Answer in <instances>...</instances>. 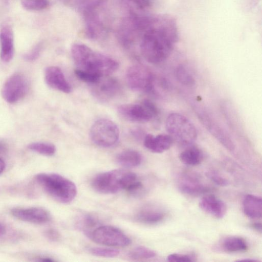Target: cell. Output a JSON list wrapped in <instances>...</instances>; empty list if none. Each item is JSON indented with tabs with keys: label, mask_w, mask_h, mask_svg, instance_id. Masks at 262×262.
<instances>
[{
	"label": "cell",
	"mask_w": 262,
	"mask_h": 262,
	"mask_svg": "<svg viewBox=\"0 0 262 262\" xmlns=\"http://www.w3.org/2000/svg\"><path fill=\"white\" fill-rule=\"evenodd\" d=\"M6 164L5 162L0 158V174L5 170Z\"/></svg>",
	"instance_id": "obj_44"
},
{
	"label": "cell",
	"mask_w": 262,
	"mask_h": 262,
	"mask_svg": "<svg viewBox=\"0 0 262 262\" xmlns=\"http://www.w3.org/2000/svg\"><path fill=\"white\" fill-rule=\"evenodd\" d=\"M172 140V138L169 135L159 134L154 136L148 134L143 139V144L150 151L160 154L170 148Z\"/></svg>",
	"instance_id": "obj_19"
},
{
	"label": "cell",
	"mask_w": 262,
	"mask_h": 262,
	"mask_svg": "<svg viewBox=\"0 0 262 262\" xmlns=\"http://www.w3.org/2000/svg\"><path fill=\"white\" fill-rule=\"evenodd\" d=\"M137 178L136 174L126 169H114L98 174L93 179L91 184L96 191L111 194L126 190Z\"/></svg>",
	"instance_id": "obj_4"
},
{
	"label": "cell",
	"mask_w": 262,
	"mask_h": 262,
	"mask_svg": "<svg viewBox=\"0 0 262 262\" xmlns=\"http://www.w3.org/2000/svg\"><path fill=\"white\" fill-rule=\"evenodd\" d=\"M178 186L181 192L192 196L201 195L210 191V188L203 184L196 175L190 173H184L180 176Z\"/></svg>",
	"instance_id": "obj_14"
},
{
	"label": "cell",
	"mask_w": 262,
	"mask_h": 262,
	"mask_svg": "<svg viewBox=\"0 0 262 262\" xmlns=\"http://www.w3.org/2000/svg\"><path fill=\"white\" fill-rule=\"evenodd\" d=\"M89 251L95 256L107 258L116 257L119 254L117 249L104 247L91 248Z\"/></svg>",
	"instance_id": "obj_31"
},
{
	"label": "cell",
	"mask_w": 262,
	"mask_h": 262,
	"mask_svg": "<svg viewBox=\"0 0 262 262\" xmlns=\"http://www.w3.org/2000/svg\"><path fill=\"white\" fill-rule=\"evenodd\" d=\"M11 213L19 220L35 224L47 223L51 219L48 211L38 207L15 208L11 210Z\"/></svg>",
	"instance_id": "obj_13"
},
{
	"label": "cell",
	"mask_w": 262,
	"mask_h": 262,
	"mask_svg": "<svg viewBox=\"0 0 262 262\" xmlns=\"http://www.w3.org/2000/svg\"><path fill=\"white\" fill-rule=\"evenodd\" d=\"M117 112L124 119L136 123H145L158 114V109L151 101L145 99L141 104H124L117 107Z\"/></svg>",
	"instance_id": "obj_7"
},
{
	"label": "cell",
	"mask_w": 262,
	"mask_h": 262,
	"mask_svg": "<svg viewBox=\"0 0 262 262\" xmlns=\"http://www.w3.org/2000/svg\"><path fill=\"white\" fill-rule=\"evenodd\" d=\"M238 261H257V260H256L255 259H241L240 260H238Z\"/></svg>",
	"instance_id": "obj_45"
},
{
	"label": "cell",
	"mask_w": 262,
	"mask_h": 262,
	"mask_svg": "<svg viewBox=\"0 0 262 262\" xmlns=\"http://www.w3.org/2000/svg\"><path fill=\"white\" fill-rule=\"evenodd\" d=\"M199 206L205 212L217 219L223 217L227 211L225 203L212 194L202 197Z\"/></svg>",
	"instance_id": "obj_18"
},
{
	"label": "cell",
	"mask_w": 262,
	"mask_h": 262,
	"mask_svg": "<svg viewBox=\"0 0 262 262\" xmlns=\"http://www.w3.org/2000/svg\"><path fill=\"white\" fill-rule=\"evenodd\" d=\"M131 133L135 138L138 139L141 138V137L143 136L142 130L139 129L138 128H134L132 130Z\"/></svg>",
	"instance_id": "obj_39"
},
{
	"label": "cell",
	"mask_w": 262,
	"mask_h": 262,
	"mask_svg": "<svg viewBox=\"0 0 262 262\" xmlns=\"http://www.w3.org/2000/svg\"><path fill=\"white\" fill-rule=\"evenodd\" d=\"M120 132L117 124L107 119H100L92 125L90 136L93 142L101 147H110L118 141Z\"/></svg>",
	"instance_id": "obj_6"
},
{
	"label": "cell",
	"mask_w": 262,
	"mask_h": 262,
	"mask_svg": "<svg viewBox=\"0 0 262 262\" xmlns=\"http://www.w3.org/2000/svg\"><path fill=\"white\" fill-rule=\"evenodd\" d=\"M126 79L128 86L134 91L151 92L154 91V76L142 66L136 64L129 67L126 73Z\"/></svg>",
	"instance_id": "obj_9"
},
{
	"label": "cell",
	"mask_w": 262,
	"mask_h": 262,
	"mask_svg": "<svg viewBox=\"0 0 262 262\" xmlns=\"http://www.w3.org/2000/svg\"><path fill=\"white\" fill-rule=\"evenodd\" d=\"M90 85L93 96L103 102L113 99L119 94L121 88L117 79L110 75L102 76L97 82Z\"/></svg>",
	"instance_id": "obj_11"
},
{
	"label": "cell",
	"mask_w": 262,
	"mask_h": 262,
	"mask_svg": "<svg viewBox=\"0 0 262 262\" xmlns=\"http://www.w3.org/2000/svg\"><path fill=\"white\" fill-rule=\"evenodd\" d=\"M96 9L86 11L83 13L85 23L86 36L92 39L103 37L106 29Z\"/></svg>",
	"instance_id": "obj_16"
},
{
	"label": "cell",
	"mask_w": 262,
	"mask_h": 262,
	"mask_svg": "<svg viewBox=\"0 0 262 262\" xmlns=\"http://www.w3.org/2000/svg\"><path fill=\"white\" fill-rule=\"evenodd\" d=\"M117 163L126 168H133L140 165L142 161L141 154L134 149H126L118 154L116 158Z\"/></svg>",
	"instance_id": "obj_22"
},
{
	"label": "cell",
	"mask_w": 262,
	"mask_h": 262,
	"mask_svg": "<svg viewBox=\"0 0 262 262\" xmlns=\"http://www.w3.org/2000/svg\"><path fill=\"white\" fill-rule=\"evenodd\" d=\"M0 56L5 62H10L14 56V38L12 27L8 24H4L0 30Z\"/></svg>",
	"instance_id": "obj_17"
},
{
	"label": "cell",
	"mask_w": 262,
	"mask_h": 262,
	"mask_svg": "<svg viewBox=\"0 0 262 262\" xmlns=\"http://www.w3.org/2000/svg\"><path fill=\"white\" fill-rule=\"evenodd\" d=\"M41 48V44L36 45L31 50L25 55L24 58L28 61H32L36 60L40 55Z\"/></svg>",
	"instance_id": "obj_35"
},
{
	"label": "cell",
	"mask_w": 262,
	"mask_h": 262,
	"mask_svg": "<svg viewBox=\"0 0 262 262\" xmlns=\"http://www.w3.org/2000/svg\"><path fill=\"white\" fill-rule=\"evenodd\" d=\"M143 188L142 183L137 178L126 189V191L132 195H137L142 191Z\"/></svg>",
	"instance_id": "obj_34"
},
{
	"label": "cell",
	"mask_w": 262,
	"mask_h": 262,
	"mask_svg": "<svg viewBox=\"0 0 262 262\" xmlns=\"http://www.w3.org/2000/svg\"><path fill=\"white\" fill-rule=\"evenodd\" d=\"M100 221L96 216L85 213L80 215L76 221V226L89 237L92 232L99 226Z\"/></svg>",
	"instance_id": "obj_24"
},
{
	"label": "cell",
	"mask_w": 262,
	"mask_h": 262,
	"mask_svg": "<svg viewBox=\"0 0 262 262\" xmlns=\"http://www.w3.org/2000/svg\"><path fill=\"white\" fill-rule=\"evenodd\" d=\"M7 150V146L5 142L0 141V155L4 154Z\"/></svg>",
	"instance_id": "obj_41"
},
{
	"label": "cell",
	"mask_w": 262,
	"mask_h": 262,
	"mask_svg": "<svg viewBox=\"0 0 262 262\" xmlns=\"http://www.w3.org/2000/svg\"><path fill=\"white\" fill-rule=\"evenodd\" d=\"M7 230L5 226L0 223V238L3 237L6 233Z\"/></svg>",
	"instance_id": "obj_42"
},
{
	"label": "cell",
	"mask_w": 262,
	"mask_h": 262,
	"mask_svg": "<svg viewBox=\"0 0 262 262\" xmlns=\"http://www.w3.org/2000/svg\"><path fill=\"white\" fill-rule=\"evenodd\" d=\"M75 74L81 81L88 84H92L97 82L102 76L97 74L76 69Z\"/></svg>",
	"instance_id": "obj_32"
},
{
	"label": "cell",
	"mask_w": 262,
	"mask_h": 262,
	"mask_svg": "<svg viewBox=\"0 0 262 262\" xmlns=\"http://www.w3.org/2000/svg\"><path fill=\"white\" fill-rule=\"evenodd\" d=\"M128 255L132 260H142L154 257L156 256V253L148 248L140 246L133 249Z\"/></svg>",
	"instance_id": "obj_28"
},
{
	"label": "cell",
	"mask_w": 262,
	"mask_h": 262,
	"mask_svg": "<svg viewBox=\"0 0 262 262\" xmlns=\"http://www.w3.org/2000/svg\"><path fill=\"white\" fill-rule=\"evenodd\" d=\"M137 7L144 10L150 8L152 4V0H129Z\"/></svg>",
	"instance_id": "obj_38"
},
{
	"label": "cell",
	"mask_w": 262,
	"mask_h": 262,
	"mask_svg": "<svg viewBox=\"0 0 262 262\" xmlns=\"http://www.w3.org/2000/svg\"><path fill=\"white\" fill-rule=\"evenodd\" d=\"M90 237L96 243L113 247H125L132 242L122 231L112 226H99L92 232Z\"/></svg>",
	"instance_id": "obj_8"
},
{
	"label": "cell",
	"mask_w": 262,
	"mask_h": 262,
	"mask_svg": "<svg viewBox=\"0 0 262 262\" xmlns=\"http://www.w3.org/2000/svg\"><path fill=\"white\" fill-rule=\"evenodd\" d=\"M44 234L46 237L52 242H57L60 238L59 233L54 229H48L45 231Z\"/></svg>",
	"instance_id": "obj_37"
},
{
	"label": "cell",
	"mask_w": 262,
	"mask_h": 262,
	"mask_svg": "<svg viewBox=\"0 0 262 262\" xmlns=\"http://www.w3.org/2000/svg\"><path fill=\"white\" fill-rule=\"evenodd\" d=\"M175 76L177 80L184 85L192 86L195 84L193 77L183 65H180L176 68Z\"/></svg>",
	"instance_id": "obj_29"
},
{
	"label": "cell",
	"mask_w": 262,
	"mask_h": 262,
	"mask_svg": "<svg viewBox=\"0 0 262 262\" xmlns=\"http://www.w3.org/2000/svg\"><path fill=\"white\" fill-rule=\"evenodd\" d=\"M222 246L225 251L231 253L245 252L248 249L245 240L238 236L227 237L224 240Z\"/></svg>",
	"instance_id": "obj_26"
},
{
	"label": "cell",
	"mask_w": 262,
	"mask_h": 262,
	"mask_svg": "<svg viewBox=\"0 0 262 262\" xmlns=\"http://www.w3.org/2000/svg\"><path fill=\"white\" fill-rule=\"evenodd\" d=\"M23 7L28 10L39 11L47 8L48 0H20Z\"/></svg>",
	"instance_id": "obj_30"
},
{
	"label": "cell",
	"mask_w": 262,
	"mask_h": 262,
	"mask_svg": "<svg viewBox=\"0 0 262 262\" xmlns=\"http://www.w3.org/2000/svg\"><path fill=\"white\" fill-rule=\"evenodd\" d=\"M28 148L35 152L46 156H52L56 152V147L52 143L45 142H36L28 145Z\"/></svg>",
	"instance_id": "obj_27"
},
{
	"label": "cell",
	"mask_w": 262,
	"mask_h": 262,
	"mask_svg": "<svg viewBox=\"0 0 262 262\" xmlns=\"http://www.w3.org/2000/svg\"><path fill=\"white\" fill-rule=\"evenodd\" d=\"M71 52L78 69L103 76L110 75L119 68L117 61L93 51L84 44H73L71 47Z\"/></svg>",
	"instance_id": "obj_2"
},
{
	"label": "cell",
	"mask_w": 262,
	"mask_h": 262,
	"mask_svg": "<svg viewBox=\"0 0 262 262\" xmlns=\"http://www.w3.org/2000/svg\"><path fill=\"white\" fill-rule=\"evenodd\" d=\"M45 80L50 88L55 90L67 94L71 92V86L59 67L50 66L47 68L45 71Z\"/></svg>",
	"instance_id": "obj_15"
},
{
	"label": "cell",
	"mask_w": 262,
	"mask_h": 262,
	"mask_svg": "<svg viewBox=\"0 0 262 262\" xmlns=\"http://www.w3.org/2000/svg\"><path fill=\"white\" fill-rule=\"evenodd\" d=\"M67 7L82 14L86 11L97 9L106 0H60Z\"/></svg>",
	"instance_id": "obj_23"
},
{
	"label": "cell",
	"mask_w": 262,
	"mask_h": 262,
	"mask_svg": "<svg viewBox=\"0 0 262 262\" xmlns=\"http://www.w3.org/2000/svg\"><path fill=\"white\" fill-rule=\"evenodd\" d=\"M38 261H54L55 260L49 257H38Z\"/></svg>",
	"instance_id": "obj_43"
},
{
	"label": "cell",
	"mask_w": 262,
	"mask_h": 262,
	"mask_svg": "<svg viewBox=\"0 0 262 262\" xmlns=\"http://www.w3.org/2000/svg\"><path fill=\"white\" fill-rule=\"evenodd\" d=\"M180 160L184 164L195 166L201 163L203 154L198 148L191 147L183 150L179 156Z\"/></svg>",
	"instance_id": "obj_25"
},
{
	"label": "cell",
	"mask_w": 262,
	"mask_h": 262,
	"mask_svg": "<svg viewBox=\"0 0 262 262\" xmlns=\"http://www.w3.org/2000/svg\"><path fill=\"white\" fill-rule=\"evenodd\" d=\"M167 260L170 262L191 261L193 260L192 257L189 255L177 253L169 255L167 257Z\"/></svg>",
	"instance_id": "obj_36"
},
{
	"label": "cell",
	"mask_w": 262,
	"mask_h": 262,
	"mask_svg": "<svg viewBox=\"0 0 262 262\" xmlns=\"http://www.w3.org/2000/svg\"><path fill=\"white\" fill-rule=\"evenodd\" d=\"M165 125L168 135L181 145H190L197 138V132L193 124L180 113L170 114L167 117Z\"/></svg>",
	"instance_id": "obj_5"
},
{
	"label": "cell",
	"mask_w": 262,
	"mask_h": 262,
	"mask_svg": "<svg viewBox=\"0 0 262 262\" xmlns=\"http://www.w3.org/2000/svg\"><path fill=\"white\" fill-rule=\"evenodd\" d=\"M198 116L206 129L223 146L229 150H233L234 145L228 133L204 111L199 110Z\"/></svg>",
	"instance_id": "obj_12"
},
{
	"label": "cell",
	"mask_w": 262,
	"mask_h": 262,
	"mask_svg": "<svg viewBox=\"0 0 262 262\" xmlns=\"http://www.w3.org/2000/svg\"><path fill=\"white\" fill-rule=\"evenodd\" d=\"M165 213L161 210L152 206H145L136 213L135 220L146 225L156 224L162 221L165 217Z\"/></svg>",
	"instance_id": "obj_20"
},
{
	"label": "cell",
	"mask_w": 262,
	"mask_h": 262,
	"mask_svg": "<svg viewBox=\"0 0 262 262\" xmlns=\"http://www.w3.org/2000/svg\"><path fill=\"white\" fill-rule=\"evenodd\" d=\"M35 179L49 195L60 203H70L76 196L77 189L75 183L60 174L39 173Z\"/></svg>",
	"instance_id": "obj_3"
},
{
	"label": "cell",
	"mask_w": 262,
	"mask_h": 262,
	"mask_svg": "<svg viewBox=\"0 0 262 262\" xmlns=\"http://www.w3.org/2000/svg\"><path fill=\"white\" fill-rule=\"evenodd\" d=\"M179 38L176 19L168 14L154 16L143 33L140 45L143 58L151 63H159L171 54Z\"/></svg>",
	"instance_id": "obj_1"
},
{
	"label": "cell",
	"mask_w": 262,
	"mask_h": 262,
	"mask_svg": "<svg viewBox=\"0 0 262 262\" xmlns=\"http://www.w3.org/2000/svg\"><path fill=\"white\" fill-rule=\"evenodd\" d=\"M245 214L253 219H259L262 214V200L261 198L253 195H247L243 201Z\"/></svg>",
	"instance_id": "obj_21"
},
{
	"label": "cell",
	"mask_w": 262,
	"mask_h": 262,
	"mask_svg": "<svg viewBox=\"0 0 262 262\" xmlns=\"http://www.w3.org/2000/svg\"><path fill=\"white\" fill-rule=\"evenodd\" d=\"M28 90L29 83L27 78L21 73H15L4 83L2 95L7 102L13 104L23 98Z\"/></svg>",
	"instance_id": "obj_10"
},
{
	"label": "cell",
	"mask_w": 262,
	"mask_h": 262,
	"mask_svg": "<svg viewBox=\"0 0 262 262\" xmlns=\"http://www.w3.org/2000/svg\"><path fill=\"white\" fill-rule=\"evenodd\" d=\"M251 228L258 232H261V224L259 222H255L250 225Z\"/></svg>",
	"instance_id": "obj_40"
},
{
	"label": "cell",
	"mask_w": 262,
	"mask_h": 262,
	"mask_svg": "<svg viewBox=\"0 0 262 262\" xmlns=\"http://www.w3.org/2000/svg\"><path fill=\"white\" fill-rule=\"evenodd\" d=\"M206 175L211 181L219 186H226L229 184L228 180L215 170H209L206 172Z\"/></svg>",
	"instance_id": "obj_33"
}]
</instances>
